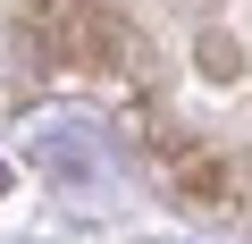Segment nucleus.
Segmentation results:
<instances>
[{
    "instance_id": "nucleus-1",
    "label": "nucleus",
    "mask_w": 252,
    "mask_h": 244,
    "mask_svg": "<svg viewBox=\"0 0 252 244\" xmlns=\"http://www.w3.org/2000/svg\"><path fill=\"white\" fill-rule=\"evenodd\" d=\"M0 93H93L177 194L252 219V0H0Z\"/></svg>"
}]
</instances>
